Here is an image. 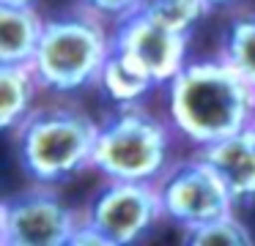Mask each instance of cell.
I'll list each match as a JSON object with an SVG mask.
<instances>
[{
  "label": "cell",
  "instance_id": "obj_1",
  "mask_svg": "<svg viewBox=\"0 0 255 246\" xmlns=\"http://www.w3.org/2000/svg\"><path fill=\"white\" fill-rule=\"evenodd\" d=\"M162 90L173 129L192 148L211 145L255 123V82L220 55L189 58Z\"/></svg>",
  "mask_w": 255,
  "mask_h": 246
},
{
  "label": "cell",
  "instance_id": "obj_2",
  "mask_svg": "<svg viewBox=\"0 0 255 246\" xmlns=\"http://www.w3.org/2000/svg\"><path fill=\"white\" fill-rule=\"evenodd\" d=\"M113 52V25L77 5L44 19L36 58L30 63L39 85L52 96H72L96 85Z\"/></svg>",
  "mask_w": 255,
  "mask_h": 246
},
{
  "label": "cell",
  "instance_id": "obj_3",
  "mask_svg": "<svg viewBox=\"0 0 255 246\" xmlns=\"http://www.w3.org/2000/svg\"><path fill=\"white\" fill-rule=\"evenodd\" d=\"M96 131L99 123L77 107H36L14 131L19 167L33 183H66L83 169H91Z\"/></svg>",
  "mask_w": 255,
  "mask_h": 246
},
{
  "label": "cell",
  "instance_id": "obj_4",
  "mask_svg": "<svg viewBox=\"0 0 255 246\" xmlns=\"http://www.w3.org/2000/svg\"><path fill=\"white\" fill-rule=\"evenodd\" d=\"M178 131L145 107H121L99 123L91 169L102 178L156 183L176 164Z\"/></svg>",
  "mask_w": 255,
  "mask_h": 246
},
{
  "label": "cell",
  "instance_id": "obj_5",
  "mask_svg": "<svg viewBox=\"0 0 255 246\" xmlns=\"http://www.w3.org/2000/svg\"><path fill=\"white\" fill-rule=\"evenodd\" d=\"M162 216L156 183L107 178L83 208V222L102 235L105 246H132L148 238Z\"/></svg>",
  "mask_w": 255,
  "mask_h": 246
},
{
  "label": "cell",
  "instance_id": "obj_6",
  "mask_svg": "<svg viewBox=\"0 0 255 246\" xmlns=\"http://www.w3.org/2000/svg\"><path fill=\"white\" fill-rule=\"evenodd\" d=\"M83 211H74L55 186L33 183L0 205L3 246H72Z\"/></svg>",
  "mask_w": 255,
  "mask_h": 246
},
{
  "label": "cell",
  "instance_id": "obj_7",
  "mask_svg": "<svg viewBox=\"0 0 255 246\" xmlns=\"http://www.w3.org/2000/svg\"><path fill=\"white\" fill-rule=\"evenodd\" d=\"M156 189L162 200V216L178 224L181 230L198 227L228 211H236L225 183L200 153L178 159L156 180Z\"/></svg>",
  "mask_w": 255,
  "mask_h": 246
},
{
  "label": "cell",
  "instance_id": "obj_8",
  "mask_svg": "<svg viewBox=\"0 0 255 246\" xmlns=\"http://www.w3.org/2000/svg\"><path fill=\"white\" fill-rule=\"evenodd\" d=\"M189 38L192 36L162 25L145 11H134L132 16L113 25V49L145 71L159 87H165L187 66Z\"/></svg>",
  "mask_w": 255,
  "mask_h": 246
},
{
  "label": "cell",
  "instance_id": "obj_9",
  "mask_svg": "<svg viewBox=\"0 0 255 246\" xmlns=\"http://www.w3.org/2000/svg\"><path fill=\"white\" fill-rule=\"evenodd\" d=\"M198 153L214 167L236 208L255 205V123L231 137L198 148Z\"/></svg>",
  "mask_w": 255,
  "mask_h": 246
},
{
  "label": "cell",
  "instance_id": "obj_10",
  "mask_svg": "<svg viewBox=\"0 0 255 246\" xmlns=\"http://www.w3.org/2000/svg\"><path fill=\"white\" fill-rule=\"evenodd\" d=\"M41 33H44V19L36 5L0 3V63L30 66Z\"/></svg>",
  "mask_w": 255,
  "mask_h": 246
},
{
  "label": "cell",
  "instance_id": "obj_11",
  "mask_svg": "<svg viewBox=\"0 0 255 246\" xmlns=\"http://www.w3.org/2000/svg\"><path fill=\"white\" fill-rule=\"evenodd\" d=\"M96 87L102 90V96L107 101L116 104V109L121 107H143L154 90H162L154 80H151L145 71H140L137 66L129 58H124L118 49H113L110 58L105 60L99 71V80H96Z\"/></svg>",
  "mask_w": 255,
  "mask_h": 246
},
{
  "label": "cell",
  "instance_id": "obj_12",
  "mask_svg": "<svg viewBox=\"0 0 255 246\" xmlns=\"http://www.w3.org/2000/svg\"><path fill=\"white\" fill-rule=\"evenodd\" d=\"M44 93L30 66L0 63V126L17 131L36 109V98Z\"/></svg>",
  "mask_w": 255,
  "mask_h": 246
},
{
  "label": "cell",
  "instance_id": "obj_13",
  "mask_svg": "<svg viewBox=\"0 0 255 246\" xmlns=\"http://www.w3.org/2000/svg\"><path fill=\"white\" fill-rule=\"evenodd\" d=\"M220 58L255 82V11L236 14L220 38Z\"/></svg>",
  "mask_w": 255,
  "mask_h": 246
},
{
  "label": "cell",
  "instance_id": "obj_14",
  "mask_svg": "<svg viewBox=\"0 0 255 246\" xmlns=\"http://www.w3.org/2000/svg\"><path fill=\"white\" fill-rule=\"evenodd\" d=\"M184 244H189V246H242V244H255V238L247 230V224L233 211H228L222 216L211 219V222L184 230Z\"/></svg>",
  "mask_w": 255,
  "mask_h": 246
},
{
  "label": "cell",
  "instance_id": "obj_15",
  "mask_svg": "<svg viewBox=\"0 0 255 246\" xmlns=\"http://www.w3.org/2000/svg\"><path fill=\"white\" fill-rule=\"evenodd\" d=\"M140 11H145L148 16H154L156 22L173 27V30L192 36V30L214 8L209 0H143Z\"/></svg>",
  "mask_w": 255,
  "mask_h": 246
},
{
  "label": "cell",
  "instance_id": "obj_16",
  "mask_svg": "<svg viewBox=\"0 0 255 246\" xmlns=\"http://www.w3.org/2000/svg\"><path fill=\"white\" fill-rule=\"evenodd\" d=\"M77 5L88 8L91 14L102 16V19L110 22V25H118L121 19L132 16L134 11H140L143 0H77Z\"/></svg>",
  "mask_w": 255,
  "mask_h": 246
},
{
  "label": "cell",
  "instance_id": "obj_17",
  "mask_svg": "<svg viewBox=\"0 0 255 246\" xmlns=\"http://www.w3.org/2000/svg\"><path fill=\"white\" fill-rule=\"evenodd\" d=\"M0 3H8V5H39L41 0H0Z\"/></svg>",
  "mask_w": 255,
  "mask_h": 246
},
{
  "label": "cell",
  "instance_id": "obj_18",
  "mask_svg": "<svg viewBox=\"0 0 255 246\" xmlns=\"http://www.w3.org/2000/svg\"><path fill=\"white\" fill-rule=\"evenodd\" d=\"M209 3H211V8H225V5H233L239 0H209Z\"/></svg>",
  "mask_w": 255,
  "mask_h": 246
}]
</instances>
